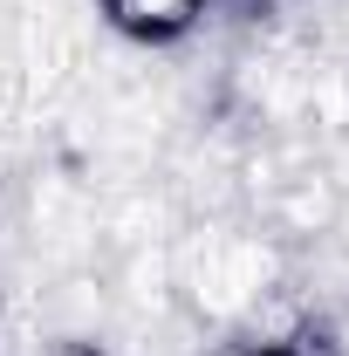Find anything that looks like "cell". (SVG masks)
Returning <instances> with one entry per match:
<instances>
[{
	"label": "cell",
	"mask_w": 349,
	"mask_h": 356,
	"mask_svg": "<svg viewBox=\"0 0 349 356\" xmlns=\"http://www.w3.org/2000/svg\"><path fill=\"white\" fill-rule=\"evenodd\" d=\"M55 356H103V350H89V343H62Z\"/></svg>",
	"instance_id": "5b68a950"
},
{
	"label": "cell",
	"mask_w": 349,
	"mask_h": 356,
	"mask_svg": "<svg viewBox=\"0 0 349 356\" xmlns=\"http://www.w3.org/2000/svg\"><path fill=\"white\" fill-rule=\"evenodd\" d=\"M261 356H343L336 343H329V329H315V322H302L288 343H274V350H261Z\"/></svg>",
	"instance_id": "3957f363"
},
{
	"label": "cell",
	"mask_w": 349,
	"mask_h": 356,
	"mask_svg": "<svg viewBox=\"0 0 349 356\" xmlns=\"http://www.w3.org/2000/svg\"><path fill=\"white\" fill-rule=\"evenodd\" d=\"M206 0H103V14L124 28V35H144V42H172L199 21Z\"/></svg>",
	"instance_id": "7a4b0ae2"
},
{
	"label": "cell",
	"mask_w": 349,
	"mask_h": 356,
	"mask_svg": "<svg viewBox=\"0 0 349 356\" xmlns=\"http://www.w3.org/2000/svg\"><path fill=\"white\" fill-rule=\"evenodd\" d=\"M267 281H274V254L261 240H247V233H206L185 254V288L213 315H254L274 295Z\"/></svg>",
	"instance_id": "6da1fadb"
},
{
	"label": "cell",
	"mask_w": 349,
	"mask_h": 356,
	"mask_svg": "<svg viewBox=\"0 0 349 356\" xmlns=\"http://www.w3.org/2000/svg\"><path fill=\"white\" fill-rule=\"evenodd\" d=\"M329 343H336V350H343V356H349V309H343V315H336V322H329Z\"/></svg>",
	"instance_id": "277c9868"
}]
</instances>
